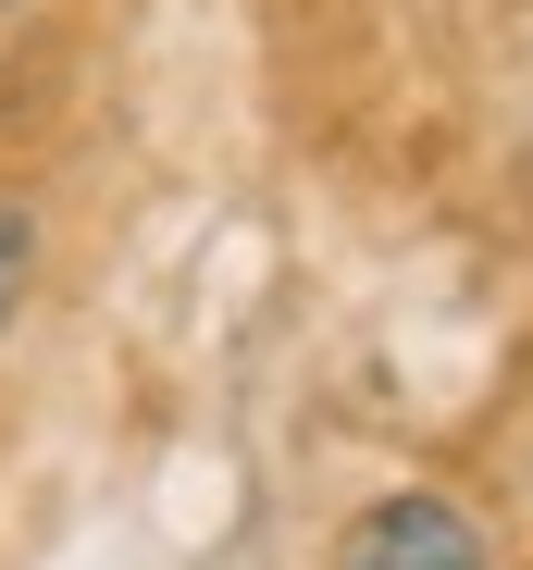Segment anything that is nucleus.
Wrapping results in <instances>:
<instances>
[{"instance_id": "obj_1", "label": "nucleus", "mask_w": 533, "mask_h": 570, "mask_svg": "<svg viewBox=\"0 0 533 570\" xmlns=\"http://www.w3.org/2000/svg\"><path fill=\"white\" fill-rule=\"evenodd\" d=\"M335 570H496V546H484V521L447 509V497H385V509L347 521Z\"/></svg>"}, {"instance_id": "obj_2", "label": "nucleus", "mask_w": 533, "mask_h": 570, "mask_svg": "<svg viewBox=\"0 0 533 570\" xmlns=\"http://www.w3.org/2000/svg\"><path fill=\"white\" fill-rule=\"evenodd\" d=\"M26 298H38V212L0 186V335L26 323Z\"/></svg>"}]
</instances>
